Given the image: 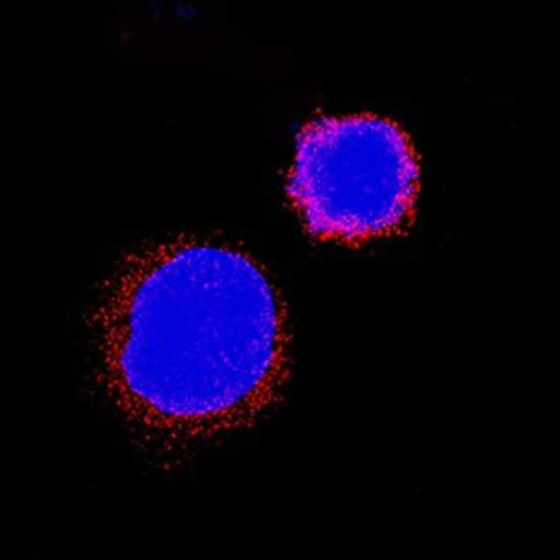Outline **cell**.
<instances>
[{
  "label": "cell",
  "instance_id": "1",
  "mask_svg": "<svg viewBox=\"0 0 560 560\" xmlns=\"http://www.w3.org/2000/svg\"><path fill=\"white\" fill-rule=\"evenodd\" d=\"M98 318L103 380L135 424L170 441L252 422L285 375L280 295L249 255L176 241L135 255Z\"/></svg>",
  "mask_w": 560,
  "mask_h": 560
},
{
  "label": "cell",
  "instance_id": "2",
  "mask_svg": "<svg viewBox=\"0 0 560 560\" xmlns=\"http://www.w3.org/2000/svg\"><path fill=\"white\" fill-rule=\"evenodd\" d=\"M420 165L408 133L377 115L320 117L298 135L288 196L308 233L361 245L413 219Z\"/></svg>",
  "mask_w": 560,
  "mask_h": 560
}]
</instances>
